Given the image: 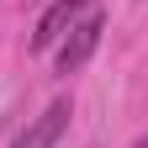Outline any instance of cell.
Returning a JSON list of instances; mask_svg holds the SVG:
<instances>
[{
    "instance_id": "cell-2",
    "label": "cell",
    "mask_w": 148,
    "mask_h": 148,
    "mask_svg": "<svg viewBox=\"0 0 148 148\" xmlns=\"http://www.w3.org/2000/svg\"><path fill=\"white\" fill-rule=\"evenodd\" d=\"M85 11H95V0H53V5L42 11V16H37V27H32V53H48L53 42H58V37L74 27V21H79V16Z\"/></svg>"
},
{
    "instance_id": "cell-3",
    "label": "cell",
    "mask_w": 148,
    "mask_h": 148,
    "mask_svg": "<svg viewBox=\"0 0 148 148\" xmlns=\"http://www.w3.org/2000/svg\"><path fill=\"white\" fill-rule=\"evenodd\" d=\"M69 116H74V106H69V101L58 95V101H53V106L42 111V116H32V122H27V132L16 138L11 148H53V143L64 138V127H69Z\"/></svg>"
},
{
    "instance_id": "cell-4",
    "label": "cell",
    "mask_w": 148,
    "mask_h": 148,
    "mask_svg": "<svg viewBox=\"0 0 148 148\" xmlns=\"http://www.w3.org/2000/svg\"><path fill=\"white\" fill-rule=\"evenodd\" d=\"M132 148H148V132H143V138H138V143H132Z\"/></svg>"
},
{
    "instance_id": "cell-1",
    "label": "cell",
    "mask_w": 148,
    "mask_h": 148,
    "mask_svg": "<svg viewBox=\"0 0 148 148\" xmlns=\"http://www.w3.org/2000/svg\"><path fill=\"white\" fill-rule=\"evenodd\" d=\"M101 32H106V16H101V11H85L79 21H74L58 42H53V69H58V74L85 69V64H90V53L101 48Z\"/></svg>"
}]
</instances>
